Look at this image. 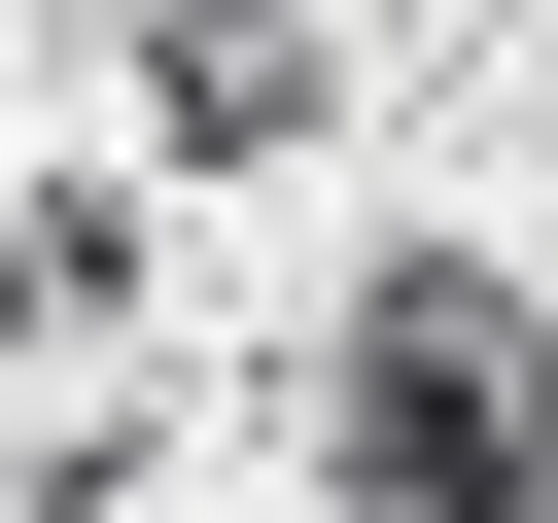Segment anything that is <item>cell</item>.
<instances>
[{"instance_id": "3", "label": "cell", "mask_w": 558, "mask_h": 523, "mask_svg": "<svg viewBox=\"0 0 558 523\" xmlns=\"http://www.w3.org/2000/svg\"><path fill=\"white\" fill-rule=\"evenodd\" d=\"M140 314V174H0V349H105Z\"/></svg>"}, {"instance_id": "2", "label": "cell", "mask_w": 558, "mask_h": 523, "mask_svg": "<svg viewBox=\"0 0 558 523\" xmlns=\"http://www.w3.org/2000/svg\"><path fill=\"white\" fill-rule=\"evenodd\" d=\"M140 105H174V174H279L349 105V0H140Z\"/></svg>"}, {"instance_id": "1", "label": "cell", "mask_w": 558, "mask_h": 523, "mask_svg": "<svg viewBox=\"0 0 558 523\" xmlns=\"http://www.w3.org/2000/svg\"><path fill=\"white\" fill-rule=\"evenodd\" d=\"M314 523H558V279L523 244H349V314H314Z\"/></svg>"}]
</instances>
